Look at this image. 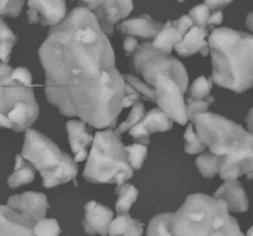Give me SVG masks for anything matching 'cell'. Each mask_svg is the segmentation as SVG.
<instances>
[{
  "label": "cell",
  "instance_id": "cell-1",
  "mask_svg": "<svg viewBox=\"0 0 253 236\" xmlns=\"http://www.w3.org/2000/svg\"><path fill=\"white\" fill-rule=\"evenodd\" d=\"M39 56L52 105L95 129L116 125L127 83L116 68L109 36L88 7H74L52 26Z\"/></svg>",
  "mask_w": 253,
  "mask_h": 236
},
{
  "label": "cell",
  "instance_id": "cell-2",
  "mask_svg": "<svg viewBox=\"0 0 253 236\" xmlns=\"http://www.w3.org/2000/svg\"><path fill=\"white\" fill-rule=\"evenodd\" d=\"M198 135L220 157V177L253 180V133L225 116L204 111L193 118Z\"/></svg>",
  "mask_w": 253,
  "mask_h": 236
},
{
  "label": "cell",
  "instance_id": "cell-3",
  "mask_svg": "<svg viewBox=\"0 0 253 236\" xmlns=\"http://www.w3.org/2000/svg\"><path fill=\"white\" fill-rule=\"evenodd\" d=\"M212 82L236 93L253 87V35L229 27L214 29L209 36Z\"/></svg>",
  "mask_w": 253,
  "mask_h": 236
},
{
  "label": "cell",
  "instance_id": "cell-4",
  "mask_svg": "<svg viewBox=\"0 0 253 236\" xmlns=\"http://www.w3.org/2000/svg\"><path fill=\"white\" fill-rule=\"evenodd\" d=\"M172 235L241 236L242 232L224 200L197 193L172 213Z\"/></svg>",
  "mask_w": 253,
  "mask_h": 236
},
{
  "label": "cell",
  "instance_id": "cell-5",
  "mask_svg": "<svg viewBox=\"0 0 253 236\" xmlns=\"http://www.w3.org/2000/svg\"><path fill=\"white\" fill-rule=\"evenodd\" d=\"M86 160L83 177L90 183L123 185L133 175L126 146L121 142L120 133L111 128L95 134Z\"/></svg>",
  "mask_w": 253,
  "mask_h": 236
},
{
  "label": "cell",
  "instance_id": "cell-6",
  "mask_svg": "<svg viewBox=\"0 0 253 236\" xmlns=\"http://www.w3.org/2000/svg\"><path fill=\"white\" fill-rule=\"evenodd\" d=\"M21 155L39 171L46 188L71 182L78 175L77 161L62 151L51 139L32 129L25 134Z\"/></svg>",
  "mask_w": 253,
  "mask_h": 236
},
{
  "label": "cell",
  "instance_id": "cell-7",
  "mask_svg": "<svg viewBox=\"0 0 253 236\" xmlns=\"http://www.w3.org/2000/svg\"><path fill=\"white\" fill-rule=\"evenodd\" d=\"M40 114L32 87L16 82L0 83V123L4 128L22 133L31 128Z\"/></svg>",
  "mask_w": 253,
  "mask_h": 236
},
{
  "label": "cell",
  "instance_id": "cell-8",
  "mask_svg": "<svg viewBox=\"0 0 253 236\" xmlns=\"http://www.w3.org/2000/svg\"><path fill=\"white\" fill-rule=\"evenodd\" d=\"M131 69L153 88L158 77L168 76L179 84L184 93L188 91L189 78L184 64L153 46L152 42H143L138 46L132 56Z\"/></svg>",
  "mask_w": 253,
  "mask_h": 236
},
{
  "label": "cell",
  "instance_id": "cell-9",
  "mask_svg": "<svg viewBox=\"0 0 253 236\" xmlns=\"http://www.w3.org/2000/svg\"><path fill=\"white\" fill-rule=\"evenodd\" d=\"M156 103L161 109L180 125L188 123L187 103L184 99V92L179 84L168 76H160L156 81Z\"/></svg>",
  "mask_w": 253,
  "mask_h": 236
},
{
  "label": "cell",
  "instance_id": "cell-10",
  "mask_svg": "<svg viewBox=\"0 0 253 236\" xmlns=\"http://www.w3.org/2000/svg\"><path fill=\"white\" fill-rule=\"evenodd\" d=\"M88 9L95 15L99 25L108 36L114 34V27L125 19L133 9L132 0H93Z\"/></svg>",
  "mask_w": 253,
  "mask_h": 236
},
{
  "label": "cell",
  "instance_id": "cell-11",
  "mask_svg": "<svg viewBox=\"0 0 253 236\" xmlns=\"http://www.w3.org/2000/svg\"><path fill=\"white\" fill-rule=\"evenodd\" d=\"M27 19L30 24L56 26L67 16L66 0H27Z\"/></svg>",
  "mask_w": 253,
  "mask_h": 236
},
{
  "label": "cell",
  "instance_id": "cell-12",
  "mask_svg": "<svg viewBox=\"0 0 253 236\" xmlns=\"http://www.w3.org/2000/svg\"><path fill=\"white\" fill-rule=\"evenodd\" d=\"M6 205L19 212L35 224L46 217L48 209L47 197L43 193L39 192H25L21 194L11 195L7 199Z\"/></svg>",
  "mask_w": 253,
  "mask_h": 236
},
{
  "label": "cell",
  "instance_id": "cell-13",
  "mask_svg": "<svg viewBox=\"0 0 253 236\" xmlns=\"http://www.w3.org/2000/svg\"><path fill=\"white\" fill-rule=\"evenodd\" d=\"M173 126V120L158 106L148 111L140 123L136 124L131 128L130 135L135 139L137 142L150 143V135L155 133H165L169 131Z\"/></svg>",
  "mask_w": 253,
  "mask_h": 236
},
{
  "label": "cell",
  "instance_id": "cell-14",
  "mask_svg": "<svg viewBox=\"0 0 253 236\" xmlns=\"http://www.w3.org/2000/svg\"><path fill=\"white\" fill-rule=\"evenodd\" d=\"M85 215L83 219L84 232L89 235H108L114 214L109 208L90 200L84 205Z\"/></svg>",
  "mask_w": 253,
  "mask_h": 236
},
{
  "label": "cell",
  "instance_id": "cell-15",
  "mask_svg": "<svg viewBox=\"0 0 253 236\" xmlns=\"http://www.w3.org/2000/svg\"><path fill=\"white\" fill-rule=\"evenodd\" d=\"M35 223L7 205L0 207V235H35Z\"/></svg>",
  "mask_w": 253,
  "mask_h": 236
},
{
  "label": "cell",
  "instance_id": "cell-16",
  "mask_svg": "<svg viewBox=\"0 0 253 236\" xmlns=\"http://www.w3.org/2000/svg\"><path fill=\"white\" fill-rule=\"evenodd\" d=\"M69 146L74 153V160L77 162L88 158V146L91 145L94 138L86 131V123L84 120H69L67 123Z\"/></svg>",
  "mask_w": 253,
  "mask_h": 236
},
{
  "label": "cell",
  "instance_id": "cell-17",
  "mask_svg": "<svg viewBox=\"0 0 253 236\" xmlns=\"http://www.w3.org/2000/svg\"><path fill=\"white\" fill-rule=\"evenodd\" d=\"M208 29L194 25L187 34L184 35L183 40L175 45L174 49L177 53L182 57L193 56L195 53H200L202 56L207 57L210 53L209 41H207Z\"/></svg>",
  "mask_w": 253,
  "mask_h": 236
},
{
  "label": "cell",
  "instance_id": "cell-18",
  "mask_svg": "<svg viewBox=\"0 0 253 236\" xmlns=\"http://www.w3.org/2000/svg\"><path fill=\"white\" fill-rule=\"evenodd\" d=\"M214 197L224 200L230 212L244 213L249 210V198L241 183L236 180L225 181Z\"/></svg>",
  "mask_w": 253,
  "mask_h": 236
},
{
  "label": "cell",
  "instance_id": "cell-19",
  "mask_svg": "<svg viewBox=\"0 0 253 236\" xmlns=\"http://www.w3.org/2000/svg\"><path fill=\"white\" fill-rule=\"evenodd\" d=\"M163 27L162 24L155 21L150 15H141L140 17L125 20L119 25V30L123 34L140 37L143 40L155 39Z\"/></svg>",
  "mask_w": 253,
  "mask_h": 236
},
{
  "label": "cell",
  "instance_id": "cell-20",
  "mask_svg": "<svg viewBox=\"0 0 253 236\" xmlns=\"http://www.w3.org/2000/svg\"><path fill=\"white\" fill-rule=\"evenodd\" d=\"M35 166L26 161L22 155L16 156L15 161L14 173L7 178V186L12 189L20 187V186L29 185L35 180Z\"/></svg>",
  "mask_w": 253,
  "mask_h": 236
},
{
  "label": "cell",
  "instance_id": "cell-21",
  "mask_svg": "<svg viewBox=\"0 0 253 236\" xmlns=\"http://www.w3.org/2000/svg\"><path fill=\"white\" fill-rule=\"evenodd\" d=\"M183 37L184 36L182 35V32L173 25V21H168L163 25L157 36L153 39L152 44L153 46L160 48L161 51L169 54L175 47V45L182 41Z\"/></svg>",
  "mask_w": 253,
  "mask_h": 236
},
{
  "label": "cell",
  "instance_id": "cell-22",
  "mask_svg": "<svg viewBox=\"0 0 253 236\" xmlns=\"http://www.w3.org/2000/svg\"><path fill=\"white\" fill-rule=\"evenodd\" d=\"M109 234L113 236H140L143 234V224L138 220L132 219L127 213L126 214H118V218H115L111 222Z\"/></svg>",
  "mask_w": 253,
  "mask_h": 236
},
{
  "label": "cell",
  "instance_id": "cell-23",
  "mask_svg": "<svg viewBox=\"0 0 253 236\" xmlns=\"http://www.w3.org/2000/svg\"><path fill=\"white\" fill-rule=\"evenodd\" d=\"M115 193L118 194V200H116L115 204L118 214H126V213L130 212L131 207L138 197L137 188L130 183L125 182L123 185H118Z\"/></svg>",
  "mask_w": 253,
  "mask_h": 236
},
{
  "label": "cell",
  "instance_id": "cell-24",
  "mask_svg": "<svg viewBox=\"0 0 253 236\" xmlns=\"http://www.w3.org/2000/svg\"><path fill=\"white\" fill-rule=\"evenodd\" d=\"M220 156L214 152H207L200 155L195 161L199 172L204 176L205 178H214L217 173H220Z\"/></svg>",
  "mask_w": 253,
  "mask_h": 236
},
{
  "label": "cell",
  "instance_id": "cell-25",
  "mask_svg": "<svg viewBox=\"0 0 253 236\" xmlns=\"http://www.w3.org/2000/svg\"><path fill=\"white\" fill-rule=\"evenodd\" d=\"M150 236H170L172 235V213H162L150 220L147 228Z\"/></svg>",
  "mask_w": 253,
  "mask_h": 236
},
{
  "label": "cell",
  "instance_id": "cell-26",
  "mask_svg": "<svg viewBox=\"0 0 253 236\" xmlns=\"http://www.w3.org/2000/svg\"><path fill=\"white\" fill-rule=\"evenodd\" d=\"M212 78H207L204 76H200L193 82L190 86L189 91H188V98L194 99V100H204V99H209V100L214 101V98L210 96V91H211V83Z\"/></svg>",
  "mask_w": 253,
  "mask_h": 236
},
{
  "label": "cell",
  "instance_id": "cell-27",
  "mask_svg": "<svg viewBox=\"0 0 253 236\" xmlns=\"http://www.w3.org/2000/svg\"><path fill=\"white\" fill-rule=\"evenodd\" d=\"M0 39H1V45H0V57H1V62L7 63L10 58V53L12 51V47L16 44V36L12 34L10 27L7 26L6 22L4 20L0 21Z\"/></svg>",
  "mask_w": 253,
  "mask_h": 236
},
{
  "label": "cell",
  "instance_id": "cell-28",
  "mask_svg": "<svg viewBox=\"0 0 253 236\" xmlns=\"http://www.w3.org/2000/svg\"><path fill=\"white\" fill-rule=\"evenodd\" d=\"M184 140H185V152L189 155H197V153L203 152L205 148L208 147L207 143L202 140L199 135H198L197 130H194V125H188L184 133Z\"/></svg>",
  "mask_w": 253,
  "mask_h": 236
},
{
  "label": "cell",
  "instance_id": "cell-29",
  "mask_svg": "<svg viewBox=\"0 0 253 236\" xmlns=\"http://www.w3.org/2000/svg\"><path fill=\"white\" fill-rule=\"evenodd\" d=\"M124 78L127 82L128 84L133 87L138 93L141 94L143 99L151 101H156V89L152 86H150L148 83L143 82L142 79H140L138 77L132 76V74H124Z\"/></svg>",
  "mask_w": 253,
  "mask_h": 236
},
{
  "label": "cell",
  "instance_id": "cell-30",
  "mask_svg": "<svg viewBox=\"0 0 253 236\" xmlns=\"http://www.w3.org/2000/svg\"><path fill=\"white\" fill-rule=\"evenodd\" d=\"M126 150L128 153V160L133 170H140L147 157V145L141 142L132 143L130 146H126Z\"/></svg>",
  "mask_w": 253,
  "mask_h": 236
},
{
  "label": "cell",
  "instance_id": "cell-31",
  "mask_svg": "<svg viewBox=\"0 0 253 236\" xmlns=\"http://www.w3.org/2000/svg\"><path fill=\"white\" fill-rule=\"evenodd\" d=\"M145 115H146L145 105H143L142 103H140V101H137V103H135L132 105V110H131L130 115L127 116V119H126L124 123H121L120 125H119L118 131L121 134V133H125V131L130 130V129L133 128L136 124L140 123Z\"/></svg>",
  "mask_w": 253,
  "mask_h": 236
},
{
  "label": "cell",
  "instance_id": "cell-32",
  "mask_svg": "<svg viewBox=\"0 0 253 236\" xmlns=\"http://www.w3.org/2000/svg\"><path fill=\"white\" fill-rule=\"evenodd\" d=\"M34 233L37 236H57L61 234V228L56 219H41L35 224Z\"/></svg>",
  "mask_w": 253,
  "mask_h": 236
},
{
  "label": "cell",
  "instance_id": "cell-33",
  "mask_svg": "<svg viewBox=\"0 0 253 236\" xmlns=\"http://www.w3.org/2000/svg\"><path fill=\"white\" fill-rule=\"evenodd\" d=\"M210 10L211 9H210V7L204 2V4H200V5H198V6L193 7L188 15H189V16L193 19L194 25H198V26L208 29V27H209L208 21H209L210 14H211V12H210Z\"/></svg>",
  "mask_w": 253,
  "mask_h": 236
},
{
  "label": "cell",
  "instance_id": "cell-34",
  "mask_svg": "<svg viewBox=\"0 0 253 236\" xmlns=\"http://www.w3.org/2000/svg\"><path fill=\"white\" fill-rule=\"evenodd\" d=\"M1 82H16V83L32 87V76L29 69L24 68V67H19V68L12 69L11 74L7 78L0 79V83Z\"/></svg>",
  "mask_w": 253,
  "mask_h": 236
},
{
  "label": "cell",
  "instance_id": "cell-35",
  "mask_svg": "<svg viewBox=\"0 0 253 236\" xmlns=\"http://www.w3.org/2000/svg\"><path fill=\"white\" fill-rule=\"evenodd\" d=\"M24 0H0V14L1 16L15 17L20 14Z\"/></svg>",
  "mask_w": 253,
  "mask_h": 236
},
{
  "label": "cell",
  "instance_id": "cell-36",
  "mask_svg": "<svg viewBox=\"0 0 253 236\" xmlns=\"http://www.w3.org/2000/svg\"><path fill=\"white\" fill-rule=\"evenodd\" d=\"M211 103L212 100H209V99H204V100H194V99L188 98L187 100L188 119H189V120H193V118H194L195 115L207 111Z\"/></svg>",
  "mask_w": 253,
  "mask_h": 236
},
{
  "label": "cell",
  "instance_id": "cell-37",
  "mask_svg": "<svg viewBox=\"0 0 253 236\" xmlns=\"http://www.w3.org/2000/svg\"><path fill=\"white\" fill-rule=\"evenodd\" d=\"M126 83H127V82H126ZM140 99H141V94L138 93V92L136 91L132 86H131V84L127 83V86H126V94L123 99V104H121V106H123V110L125 108H128V106H131V105H133L135 103H137Z\"/></svg>",
  "mask_w": 253,
  "mask_h": 236
},
{
  "label": "cell",
  "instance_id": "cell-38",
  "mask_svg": "<svg viewBox=\"0 0 253 236\" xmlns=\"http://www.w3.org/2000/svg\"><path fill=\"white\" fill-rule=\"evenodd\" d=\"M173 25L182 32V35L184 36L193 26H194V21H193L192 17L189 15H183L182 17H179L178 20L173 21Z\"/></svg>",
  "mask_w": 253,
  "mask_h": 236
},
{
  "label": "cell",
  "instance_id": "cell-39",
  "mask_svg": "<svg viewBox=\"0 0 253 236\" xmlns=\"http://www.w3.org/2000/svg\"><path fill=\"white\" fill-rule=\"evenodd\" d=\"M138 48V42L136 40L135 36H130V35H126L125 40H124V49H125V53L127 56H131L136 52V49Z\"/></svg>",
  "mask_w": 253,
  "mask_h": 236
},
{
  "label": "cell",
  "instance_id": "cell-40",
  "mask_svg": "<svg viewBox=\"0 0 253 236\" xmlns=\"http://www.w3.org/2000/svg\"><path fill=\"white\" fill-rule=\"evenodd\" d=\"M234 0H204L205 4L210 7L211 10H220L222 7H226L230 5Z\"/></svg>",
  "mask_w": 253,
  "mask_h": 236
},
{
  "label": "cell",
  "instance_id": "cell-41",
  "mask_svg": "<svg viewBox=\"0 0 253 236\" xmlns=\"http://www.w3.org/2000/svg\"><path fill=\"white\" fill-rule=\"evenodd\" d=\"M222 19H224V15H222V12L220 11V10H215V11H212L211 14H210L208 24H209V26H216V25L221 24Z\"/></svg>",
  "mask_w": 253,
  "mask_h": 236
},
{
  "label": "cell",
  "instance_id": "cell-42",
  "mask_svg": "<svg viewBox=\"0 0 253 236\" xmlns=\"http://www.w3.org/2000/svg\"><path fill=\"white\" fill-rule=\"evenodd\" d=\"M246 120H247V125H249V130L253 133V108L250 109Z\"/></svg>",
  "mask_w": 253,
  "mask_h": 236
},
{
  "label": "cell",
  "instance_id": "cell-43",
  "mask_svg": "<svg viewBox=\"0 0 253 236\" xmlns=\"http://www.w3.org/2000/svg\"><path fill=\"white\" fill-rule=\"evenodd\" d=\"M246 25H247V27H249V29L253 32V12H251V14H249V16H247Z\"/></svg>",
  "mask_w": 253,
  "mask_h": 236
},
{
  "label": "cell",
  "instance_id": "cell-44",
  "mask_svg": "<svg viewBox=\"0 0 253 236\" xmlns=\"http://www.w3.org/2000/svg\"><path fill=\"white\" fill-rule=\"evenodd\" d=\"M247 235H250V236H253V227L250 228V230H249V232H247Z\"/></svg>",
  "mask_w": 253,
  "mask_h": 236
},
{
  "label": "cell",
  "instance_id": "cell-45",
  "mask_svg": "<svg viewBox=\"0 0 253 236\" xmlns=\"http://www.w3.org/2000/svg\"><path fill=\"white\" fill-rule=\"evenodd\" d=\"M81 1L85 2V4H89V2H91V1H93V0H81Z\"/></svg>",
  "mask_w": 253,
  "mask_h": 236
},
{
  "label": "cell",
  "instance_id": "cell-46",
  "mask_svg": "<svg viewBox=\"0 0 253 236\" xmlns=\"http://www.w3.org/2000/svg\"><path fill=\"white\" fill-rule=\"evenodd\" d=\"M178 1H179V2H183V1H185V0H178Z\"/></svg>",
  "mask_w": 253,
  "mask_h": 236
}]
</instances>
